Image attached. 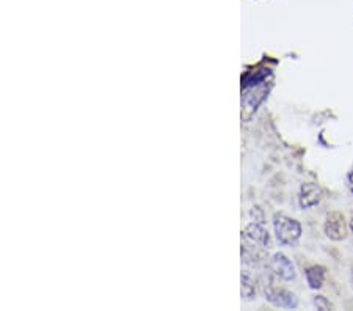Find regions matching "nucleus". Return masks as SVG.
<instances>
[{
  "mask_svg": "<svg viewBox=\"0 0 353 311\" xmlns=\"http://www.w3.org/2000/svg\"><path fill=\"white\" fill-rule=\"evenodd\" d=\"M265 299L272 305L280 308H297L299 307V299L294 292H290L284 288L269 286L265 290Z\"/></svg>",
  "mask_w": 353,
  "mask_h": 311,
  "instance_id": "2",
  "label": "nucleus"
},
{
  "mask_svg": "<svg viewBox=\"0 0 353 311\" xmlns=\"http://www.w3.org/2000/svg\"><path fill=\"white\" fill-rule=\"evenodd\" d=\"M273 228L281 245H295L301 237V225L295 219L288 217L286 214H275Z\"/></svg>",
  "mask_w": 353,
  "mask_h": 311,
  "instance_id": "1",
  "label": "nucleus"
},
{
  "mask_svg": "<svg viewBox=\"0 0 353 311\" xmlns=\"http://www.w3.org/2000/svg\"><path fill=\"white\" fill-rule=\"evenodd\" d=\"M245 241L250 242L252 245H256L258 248H269L270 245V236L264 230L263 223L253 222L248 226L247 230L243 231Z\"/></svg>",
  "mask_w": 353,
  "mask_h": 311,
  "instance_id": "6",
  "label": "nucleus"
},
{
  "mask_svg": "<svg viewBox=\"0 0 353 311\" xmlns=\"http://www.w3.org/2000/svg\"><path fill=\"white\" fill-rule=\"evenodd\" d=\"M305 275L311 290H321L323 286V281H325V269L322 265H311V268L306 269Z\"/></svg>",
  "mask_w": 353,
  "mask_h": 311,
  "instance_id": "8",
  "label": "nucleus"
},
{
  "mask_svg": "<svg viewBox=\"0 0 353 311\" xmlns=\"http://www.w3.org/2000/svg\"><path fill=\"white\" fill-rule=\"evenodd\" d=\"M322 195H323L322 189L319 188L317 184H311V183L303 184L300 189V198H299L300 208L310 209L312 206L319 205L322 200Z\"/></svg>",
  "mask_w": 353,
  "mask_h": 311,
  "instance_id": "7",
  "label": "nucleus"
},
{
  "mask_svg": "<svg viewBox=\"0 0 353 311\" xmlns=\"http://www.w3.org/2000/svg\"><path fill=\"white\" fill-rule=\"evenodd\" d=\"M350 226H352V231H353V217H352V223H350Z\"/></svg>",
  "mask_w": 353,
  "mask_h": 311,
  "instance_id": "11",
  "label": "nucleus"
},
{
  "mask_svg": "<svg viewBox=\"0 0 353 311\" xmlns=\"http://www.w3.org/2000/svg\"><path fill=\"white\" fill-rule=\"evenodd\" d=\"M242 294L245 299H252L254 296V286H253V281L250 280V277L247 274H243V279H242Z\"/></svg>",
  "mask_w": 353,
  "mask_h": 311,
  "instance_id": "9",
  "label": "nucleus"
},
{
  "mask_svg": "<svg viewBox=\"0 0 353 311\" xmlns=\"http://www.w3.org/2000/svg\"><path fill=\"white\" fill-rule=\"evenodd\" d=\"M270 269L276 277H280L284 281H292L295 279V268L290 259L283 253L273 254L270 261Z\"/></svg>",
  "mask_w": 353,
  "mask_h": 311,
  "instance_id": "5",
  "label": "nucleus"
},
{
  "mask_svg": "<svg viewBox=\"0 0 353 311\" xmlns=\"http://www.w3.org/2000/svg\"><path fill=\"white\" fill-rule=\"evenodd\" d=\"M347 231H349V226L344 216L341 212H332L327 216L325 220V234L332 241H344L347 237Z\"/></svg>",
  "mask_w": 353,
  "mask_h": 311,
  "instance_id": "4",
  "label": "nucleus"
},
{
  "mask_svg": "<svg viewBox=\"0 0 353 311\" xmlns=\"http://www.w3.org/2000/svg\"><path fill=\"white\" fill-rule=\"evenodd\" d=\"M269 88L270 85H267V82H261V83H256L252 85V87H247L243 88V107L245 110H250V112H254L258 109L259 104L263 103L264 98L269 93Z\"/></svg>",
  "mask_w": 353,
  "mask_h": 311,
  "instance_id": "3",
  "label": "nucleus"
},
{
  "mask_svg": "<svg viewBox=\"0 0 353 311\" xmlns=\"http://www.w3.org/2000/svg\"><path fill=\"white\" fill-rule=\"evenodd\" d=\"M314 305L317 307V310H332L333 305L330 303L323 296H316L314 297Z\"/></svg>",
  "mask_w": 353,
  "mask_h": 311,
  "instance_id": "10",
  "label": "nucleus"
}]
</instances>
